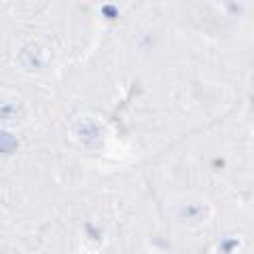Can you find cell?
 <instances>
[{"mask_svg": "<svg viewBox=\"0 0 254 254\" xmlns=\"http://www.w3.org/2000/svg\"><path fill=\"white\" fill-rule=\"evenodd\" d=\"M6 144H13L15 146V138H11L9 133H0V150H2V153L9 150V146H6Z\"/></svg>", "mask_w": 254, "mask_h": 254, "instance_id": "obj_3", "label": "cell"}, {"mask_svg": "<svg viewBox=\"0 0 254 254\" xmlns=\"http://www.w3.org/2000/svg\"><path fill=\"white\" fill-rule=\"evenodd\" d=\"M76 136L81 142H85L87 146H95L102 140V129H100V125L93 121H81L76 127Z\"/></svg>", "mask_w": 254, "mask_h": 254, "instance_id": "obj_1", "label": "cell"}, {"mask_svg": "<svg viewBox=\"0 0 254 254\" xmlns=\"http://www.w3.org/2000/svg\"><path fill=\"white\" fill-rule=\"evenodd\" d=\"M205 216H208V208H203V205H195V203L182 205L180 212H178V220L185 222V225H199Z\"/></svg>", "mask_w": 254, "mask_h": 254, "instance_id": "obj_2", "label": "cell"}]
</instances>
